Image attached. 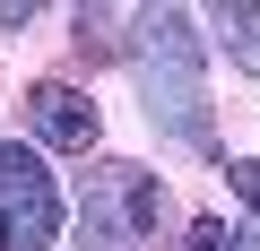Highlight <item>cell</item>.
<instances>
[{
    "instance_id": "1",
    "label": "cell",
    "mask_w": 260,
    "mask_h": 251,
    "mask_svg": "<svg viewBox=\"0 0 260 251\" xmlns=\"http://www.w3.org/2000/svg\"><path fill=\"white\" fill-rule=\"evenodd\" d=\"M139 78H148V113H165L174 139H208V87H200V35L182 9L139 18Z\"/></svg>"
},
{
    "instance_id": "2",
    "label": "cell",
    "mask_w": 260,
    "mask_h": 251,
    "mask_svg": "<svg viewBox=\"0 0 260 251\" xmlns=\"http://www.w3.org/2000/svg\"><path fill=\"white\" fill-rule=\"evenodd\" d=\"M78 217H87V251H156L165 191H156V173H139V165H95Z\"/></svg>"
},
{
    "instance_id": "3",
    "label": "cell",
    "mask_w": 260,
    "mask_h": 251,
    "mask_svg": "<svg viewBox=\"0 0 260 251\" xmlns=\"http://www.w3.org/2000/svg\"><path fill=\"white\" fill-rule=\"evenodd\" d=\"M61 199L35 148H0V251H52Z\"/></svg>"
},
{
    "instance_id": "4",
    "label": "cell",
    "mask_w": 260,
    "mask_h": 251,
    "mask_svg": "<svg viewBox=\"0 0 260 251\" xmlns=\"http://www.w3.org/2000/svg\"><path fill=\"white\" fill-rule=\"evenodd\" d=\"M26 121H35V139L44 148H95V104L78 95V87H61V78H44V87H26Z\"/></svg>"
},
{
    "instance_id": "5",
    "label": "cell",
    "mask_w": 260,
    "mask_h": 251,
    "mask_svg": "<svg viewBox=\"0 0 260 251\" xmlns=\"http://www.w3.org/2000/svg\"><path fill=\"white\" fill-rule=\"evenodd\" d=\"M217 26H225V44H234V61H243V69H260V9H225Z\"/></svg>"
},
{
    "instance_id": "6",
    "label": "cell",
    "mask_w": 260,
    "mask_h": 251,
    "mask_svg": "<svg viewBox=\"0 0 260 251\" xmlns=\"http://www.w3.org/2000/svg\"><path fill=\"white\" fill-rule=\"evenodd\" d=\"M182 251H243V242H234V234L208 217V225H191V242H182Z\"/></svg>"
},
{
    "instance_id": "7",
    "label": "cell",
    "mask_w": 260,
    "mask_h": 251,
    "mask_svg": "<svg viewBox=\"0 0 260 251\" xmlns=\"http://www.w3.org/2000/svg\"><path fill=\"white\" fill-rule=\"evenodd\" d=\"M225 182H234V191H243V199L260 208V156H243V165H225Z\"/></svg>"
},
{
    "instance_id": "8",
    "label": "cell",
    "mask_w": 260,
    "mask_h": 251,
    "mask_svg": "<svg viewBox=\"0 0 260 251\" xmlns=\"http://www.w3.org/2000/svg\"><path fill=\"white\" fill-rule=\"evenodd\" d=\"M234 242H243V251H260V225H251V234H234Z\"/></svg>"
}]
</instances>
